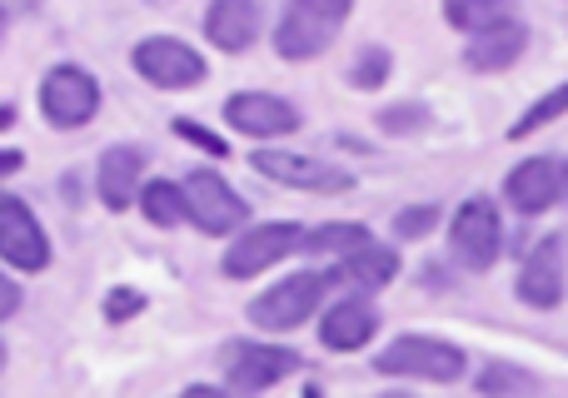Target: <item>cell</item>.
Segmentation results:
<instances>
[{
  "label": "cell",
  "mask_w": 568,
  "mask_h": 398,
  "mask_svg": "<svg viewBox=\"0 0 568 398\" xmlns=\"http://www.w3.org/2000/svg\"><path fill=\"white\" fill-rule=\"evenodd\" d=\"M349 16H354V0H284V16L275 25L280 60H290V65L320 60L339 40V30L349 25Z\"/></svg>",
  "instance_id": "cell-1"
},
{
  "label": "cell",
  "mask_w": 568,
  "mask_h": 398,
  "mask_svg": "<svg viewBox=\"0 0 568 398\" xmlns=\"http://www.w3.org/2000/svg\"><path fill=\"white\" fill-rule=\"evenodd\" d=\"M374 374H384V379H419V384H459L469 374V354L449 339H434V334H399L374 359Z\"/></svg>",
  "instance_id": "cell-2"
},
{
  "label": "cell",
  "mask_w": 568,
  "mask_h": 398,
  "mask_svg": "<svg viewBox=\"0 0 568 398\" xmlns=\"http://www.w3.org/2000/svg\"><path fill=\"white\" fill-rule=\"evenodd\" d=\"M324 294H329V274L300 269V274H290V279L270 284V289L250 304V324H255L260 334H294L304 319L320 314Z\"/></svg>",
  "instance_id": "cell-3"
},
{
  "label": "cell",
  "mask_w": 568,
  "mask_h": 398,
  "mask_svg": "<svg viewBox=\"0 0 568 398\" xmlns=\"http://www.w3.org/2000/svg\"><path fill=\"white\" fill-rule=\"evenodd\" d=\"M449 249L454 259L464 264V269L484 274L499 264L504 254V220H499V204H494L489 195H469L454 210L449 220Z\"/></svg>",
  "instance_id": "cell-4"
},
{
  "label": "cell",
  "mask_w": 568,
  "mask_h": 398,
  "mask_svg": "<svg viewBox=\"0 0 568 398\" xmlns=\"http://www.w3.org/2000/svg\"><path fill=\"white\" fill-rule=\"evenodd\" d=\"M300 249H304L300 224L270 220V224H255V229L235 234L230 249H225V259H220V269H225V279H260L265 269H275V264H284Z\"/></svg>",
  "instance_id": "cell-5"
},
{
  "label": "cell",
  "mask_w": 568,
  "mask_h": 398,
  "mask_svg": "<svg viewBox=\"0 0 568 398\" xmlns=\"http://www.w3.org/2000/svg\"><path fill=\"white\" fill-rule=\"evenodd\" d=\"M180 200H185V220L205 234H235L250 220L245 195L230 180H220L215 170H190L180 180Z\"/></svg>",
  "instance_id": "cell-6"
},
{
  "label": "cell",
  "mask_w": 568,
  "mask_h": 398,
  "mask_svg": "<svg viewBox=\"0 0 568 398\" xmlns=\"http://www.w3.org/2000/svg\"><path fill=\"white\" fill-rule=\"evenodd\" d=\"M40 115L55 130H85L100 115V80L85 65H55L40 80Z\"/></svg>",
  "instance_id": "cell-7"
},
{
  "label": "cell",
  "mask_w": 568,
  "mask_h": 398,
  "mask_svg": "<svg viewBox=\"0 0 568 398\" xmlns=\"http://www.w3.org/2000/svg\"><path fill=\"white\" fill-rule=\"evenodd\" d=\"M130 65H135V75L150 80L155 90H195V85H205V75H210L205 55L175 35L140 40V45L130 50Z\"/></svg>",
  "instance_id": "cell-8"
},
{
  "label": "cell",
  "mask_w": 568,
  "mask_h": 398,
  "mask_svg": "<svg viewBox=\"0 0 568 398\" xmlns=\"http://www.w3.org/2000/svg\"><path fill=\"white\" fill-rule=\"evenodd\" d=\"M255 175L275 180V185L290 190H310V195H349L354 175L344 165H329V160H314V155H294V150H255L250 155Z\"/></svg>",
  "instance_id": "cell-9"
},
{
  "label": "cell",
  "mask_w": 568,
  "mask_h": 398,
  "mask_svg": "<svg viewBox=\"0 0 568 398\" xmlns=\"http://www.w3.org/2000/svg\"><path fill=\"white\" fill-rule=\"evenodd\" d=\"M514 289H519V299L529 304V309H559L568 294V234L564 229L544 234V239L534 244Z\"/></svg>",
  "instance_id": "cell-10"
},
{
  "label": "cell",
  "mask_w": 568,
  "mask_h": 398,
  "mask_svg": "<svg viewBox=\"0 0 568 398\" xmlns=\"http://www.w3.org/2000/svg\"><path fill=\"white\" fill-rule=\"evenodd\" d=\"M0 264H10V269H20V274L50 269L45 224H40L36 210L16 195H0Z\"/></svg>",
  "instance_id": "cell-11"
},
{
  "label": "cell",
  "mask_w": 568,
  "mask_h": 398,
  "mask_svg": "<svg viewBox=\"0 0 568 398\" xmlns=\"http://www.w3.org/2000/svg\"><path fill=\"white\" fill-rule=\"evenodd\" d=\"M225 120L235 135L255 140V145H265V140H284L300 130V110L290 105L284 95H270V90H240V95L225 100Z\"/></svg>",
  "instance_id": "cell-12"
},
{
  "label": "cell",
  "mask_w": 568,
  "mask_h": 398,
  "mask_svg": "<svg viewBox=\"0 0 568 398\" xmlns=\"http://www.w3.org/2000/svg\"><path fill=\"white\" fill-rule=\"evenodd\" d=\"M294 374H300V354L284 349V344H230L225 384L235 394H265Z\"/></svg>",
  "instance_id": "cell-13"
},
{
  "label": "cell",
  "mask_w": 568,
  "mask_h": 398,
  "mask_svg": "<svg viewBox=\"0 0 568 398\" xmlns=\"http://www.w3.org/2000/svg\"><path fill=\"white\" fill-rule=\"evenodd\" d=\"M379 334V309H374L369 294H344V299H334L329 309H324L320 319V344L334 354H354L364 349V344Z\"/></svg>",
  "instance_id": "cell-14"
},
{
  "label": "cell",
  "mask_w": 568,
  "mask_h": 398,
  "mask_svg": "<svg viewBox=\"0 0 568 398\" xmlns=\"http://www.w3.org/2000/svg\"><path fill=\"white\" fill-rule=\"evenodd\" d=\"M504 200H509L519 214L554 210V204L564 200V160L534 155V160H524V165H514L509 180H504Z\"/></svg>",
  "instance_id": "cell-15"
},
{
  "label": "cell",
  "mask_w": 568,
  "mask_h": 398,
  "mask_svg": "<svg viewBox=\"0 0 568 398\" xmlns=\"http://www.w3.org/2000/svg\"><path fill=\"white\" fill-rule=\"evenodd\" d=\"M260 25H265L260 0H210V10H205V35L225 55H245L260 40Z\"/></svg>",
  "instance_id": "cell-16"
},
{
  "label": "cell",
  "mask_w": 568,
  "mask_h": 398,
  "mask_svg": "<svg viewBox=\"0 0 568 398\" xmlns=\"http://www.w3.org/2000/svg\"><path fill=\"white\" fill-rule=\"evenodd\" d=\"M145 165H150V155L140 145H110L105 155H100V165H95V190H100V204L105 210H130L135 204V190H140V180H145Z\"/></svg>",
  "instance_id": "cell-17"
},
{
  "label": "cell",
  "mask_w": 568,
  "mask_h": 398,
  "mask_svg": "<svg viewBox=\"0 0 568 398\" xmlns=\"http://www.w3.org/2000/svg\"><path fill=\"white\" fill-rule=\"evenodd\" d=\"M524 50H529V25H519V20H499V25L469 35L464 65H469L474 75H499V70L519 65Z\"/></svg>",
  "instance_id": "cell-18"
},
{
  "label": "cell",
  "mask_w": 568,
  "mask_h": 398,
  "mask_svg": "<svg viewBox=\"0 0 568 398\" xmlns=\"http://www.w3.org/2000/svg\"><path fill=\"white\" fill-rule=\"evenodd\" d=\"M334 279H344L349 289H359V294L389 289V284L399 279V249H394V244H379V239H364L359 249L339 254V269H334Z\"/></svg>",
  "instance_id": "cell-19"
},
{
  "label": "cell",
  "mask_w": 568,
  "mask_h": 398,
  "mask_svg": "<svg viewBox=\"0 0 568 398\" xmlns=\"http://www.w3.org/2000/svg\"><path fill=\"white\" fill-rule=\"evenodd\" d=\"M135 204L155 229H175L185 220V200H180V185L175 180H150V185L135 190Z\"/></svg>",
  "instance_id": "cell-20"
},
{
  "label": "cell",
  "mask_w": 568,
  "mask_h": 398,
  "mask_svg": "<svg viewBox=\"0 0 568 398\" xmlns=\"http://www.w3.org/2000/svg\"><path fill=\"white\" fill-rule=\"evenodd\" d=\"M514 0H444V20H449L459 35H479V30L509 20Z\"/></svg>",
  "instance_id": "cell-21"
},
{
  "label": "cell",
  "mask_w": 568,
  "mask_h": 398,
  "mask_svg": "<svg viewBox=\"0 0 568 398\" xmlns=\"http://www.w3.org/2000/svg\"><path fill=\"white\" fill-rule=\"evenodd\" d=\"M364 239H374V234L364 229L359 220H339V224H320V229H304V249L329 254V259H339V254L359 249Z\"/></svg>",
  "instance_id": "cell-22"
},
{
  "label": "cell",
  "mask_w": 568,
  "mask_h": 398,
  "mask_svg": "<svg viewBox=\"0 0 568 398\" xmlns=\"http://www.w3.org/2000/svg\"><path fill=\"white\" fill-rule=\"evenodd\" d=\"M564 115H568V80H564V85H554L549 95H539L519 120H514V125H509V140H529L534 130L554 125V120H564Z\"/></svg>",
  "instance_id": "cell-23"
},
{
  "label": "cell",
  "mask_w": 568,
  "mask_h": 398,
  "mask_svg": "<svg viewBox=\"0 0 568 398\" xmlns=\"http://www.w3.org/2000/svg\"><path fill=\"white\" fill-rule=\"evenodd\" d=\"M389 70H394V55L384 45H364L359 55L349 60V85L354 90H379L384 80H389Z\"/></svg>",
  "instance_id": "cell-24"
},
{
  "label": "cell",
  "mask_w": 568,
  "mask_h": 398,
  "mask_svg": "<svg viewBox=\"0 0 568 398\" xmlns=\"http://www.w3.org/2000/svg\"><path fill=\"white\" fill-rule=\"evenodd\" d=\"M539 374L529 369H514V364H489L479 374V394H539Z\"/></svg>",
  "instance_id": "cell-25"
},
{
  "label": "cell",
  "mask_w": 568,
  "mask_h": 398,
  "mask_svg": "<svg viewBox=\"0 0 568 398\" xmlns=\"http://www.w3.org/2000/svg\"><path fill=\"white\" fill-rule=\"evenodd\" d=\"M434 224H439V210H434V204H409V210L394 214V239L414 244V239H424Z\"/></svg>",
  "instance_id": "cell-26"
},
{
  "label": "cell",
  "mask_w": 568,
  "mask_h": 398,
  "mask_svg": "<svg viewBox=\"0 0 568 398\" xmlns=\"http://www.w3.org/2000/svg\"><path fill=\"white\" fill-rule=\"evenodd\" d=\"M424 125H429V110H424V105H389V110H379V130H384V135H419Z\"/></svg>",
  "instance_id": "cell-27"
},
{
  "label": "cell",
  "mask_w": 568,
  "mask_h": 398,
  "mask_svg": "<svg viewBox=\"0 0 568 398\" xmlns=\"http://www.w3.org/2000/svg\"><path fill=\"white\" fill-rule=\"evenodd\" d=\"M135 314H145V294L140 289H125V284H120V289L105 294V319L110 324H125V319H135Z\"/></svg>",
  "instance_id": "cell-28"
},
{
  "label": "cell",
  "mask_w": 568,
  "mask_h": 398,
  "mask_svg": "<svg viewBox=\"0 0 568 398\" xmlns=\"http://www.w3.org/2000/svg\"><path fill=\"white\" fill-rule=\"evenodd\" d=\"M170 130H175V135H180V140H190V145H200V150H205V155H220V160H225V155H230L225 135H215V130L195 125V120H175V125H170Z\"/></svg>",
  "instance_id": "cell-29"
},
{
  "label": "cell",
  "mask_w": 568,
  "mask_h": 398,
  "mask_svg": "<svg viewBox=\"0 0 568 398\" xmlns=\"http://www.w3.org/2000/svg\"><path fill=\"white\" fill-rule=\"evenodd\" d=\"M20 299H26V294H20V284L10 279V274H0V324H6L10 314H20Z\"/></svg>",
  "instance_id": "cell-30"
},
{
  "label": "cell",
  "mask_w": 568,
  "mask_h": 398,
  "mask_svg": "<svg viewBox=\"0 0 568 398\" xmlns=\"http://www.w3.org/2000/svg\"><path fill=\"white\" fill-rule=\"evenodd\" d=\"M20 165H26V155H20V150H0V180H6V175H16Z\"/></svg>",
  "instance_id": "cell-31"
},
{
  "label": "cell",
  "mask_w": 568,
  "mask_h": 398,
  "mask_svg": "<svg viewBox=\"0 0 568 398\" xmlns=\"http://www.w3.org/2000/svg\"><path fill=\"white\" fill-rule=\"evenodd\" d=\"M10 125H16V110H10V105H0V130H10Z\"/></svg>",
  "instance_id": "cell-32"
},
{
  "label": "cell",
  "mask_w": 568,
  "mask_h": 398,
  "mask_svg": "<svg viewBox=\"0 0 568 398\" xmlns=\"http://www.w3.org/2000/svg\"><path fill=\"white\" fill-rule=\"evenodd\" d=\"M6 25L10 20H6V6H0V45H6Z\"/></svg>",
  "instance_id": "cell-33"
},
{
  "label": "cell",
  "mask_w": 568,
  "mask_h": 398,
  "mask_svg": "<svg viewBox=\"0 0 568 398\" xmlns=\"http://www.w3.org/2000/svg\"><path fill=\"white\" fill-rule=\"evenodd\" d=\"M564 204H568V165H564Z\"/></svg>",
  "instance_id": "cell-34"
},
{
  "label": "cell",
  "mask_w": 568,
  "mask_h": 398,
  "mask_svg": "<svg viewBox=\"0 0 568 398\" xmlns=\"http://www.w3.org/2000/svg\"><path fill=\"white\" fill-rule=\"evenodd\" d=\"M0 369H6V344H0Z\"/></svg>",
  "instance_id": "cell-35"
}]
</instances>
